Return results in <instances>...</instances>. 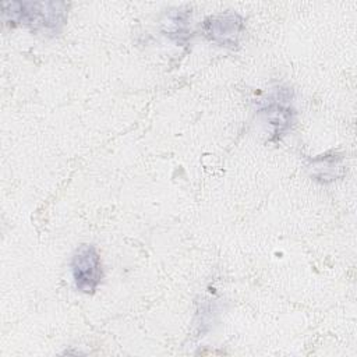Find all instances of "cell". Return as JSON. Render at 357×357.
<instances>
[{
	"mask_svg": "<svg viewBox=\"0 0 357 357\" xmlns=\"http://www.w3.org/2000/svg\"><path fill=\"white\" fill-rule=\"evenodd\" d=\"M71 271L75 287L82 293H93L102 279V264L92 244H82L74 254Z\"/></svg>",
	"mask_w": 357,
	"mask_h": 357,
	"instance_id": "obj_2",
	"label": "cell"
},
{
	"mask_svg": "<svg viewBox=\"0 0 357 357\" xmlns=\"http://www.w3.org/2000/svg\"><path fill=\"white\" fill-rule=\"evenodd\" d=\"M1 8L6 24H21L33 31L56 33L64 25L67 4L60 1H8L3 3Z\"/></svg>",
	"mask_w": 357,
	"mask_h": 357,
	"instance_id": "obj_1",
	"label": "cell"
},
{
	"mask_svg": "<svg viewBox=\"0 0 357 357\" xmlns=\"http://www.w3.org/2000/svg\"><path fill=\"white\" fill-rule=\"evenodd\" d=\"M243 28V21L236 14H225L218 17H211L204 24L205 35L220 43L222 46L236 45L237 36Z\"/></svg>",
	"mask_w": 357,
	"mask_h": 357,
	"instance_id": "obj_3",
	"label": "cell"
}]
</instances>
